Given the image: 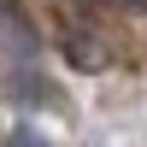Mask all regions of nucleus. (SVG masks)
I'll list each match as a JSON object with an SVG mask.
<instances>
[{"label":"nucleus","mask_w":147,"mask_h":147,"mask_svg":"<svg viewBox=\"0 0 147 147\" xmlns=\"http://www.w3.org/2000/svg\"><path fill=\"white\" fill-rule=\"evenodd\" d=\"M6 147H47V141H41V136H35V129H30V124H18V129H12V141H6Z\"/></svg>","instance_id":"f257e3e1"}]
</instances>
